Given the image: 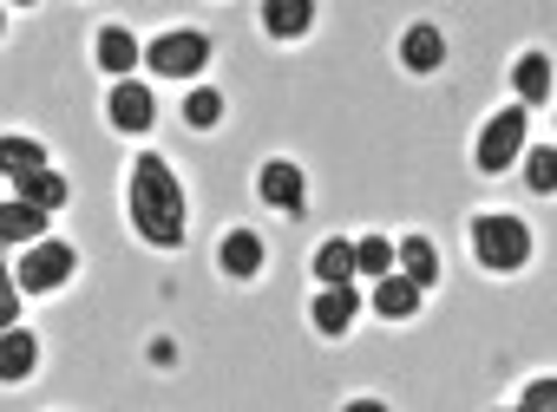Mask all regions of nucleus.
<instances>
[{"label": "nucleus", "mask_w": 557, "mask_h": 412, "mask_svg": "<svg viewBox=\"0 0 557 412\" xmlns=\"http://www.w3.org/2000/svg\"><path fill=\"white\" fill-rule=\"evenodd\" d=\"M355 269H361V275H394V249H387V236L355 242Z\"/></svg>", "instance_id": "obj_21"}, {"label": "nucleus", "mask_w": 557, "mask_h": 412, "mask_svg": "<svg viewBox=\"0 0 557 412\" xmlns=\"http://www.w3.org/2000/svg\"><path fill=\"white\" fill-rule=\"evenodd\" d=\"M400 60H407V73H440V60H446V40H440V27H433V21L407 27V34H400Z\"/></svg>", "instance_id": "obj_8"}, {"label": "nucleus", "mask_w": 557, "mask_h": 412, "mask_svg": "<svg viewBox=\"0 0 557 412\" xmlns=\"http://www.w3.org/2000/svg\"><path fill=\"white\" fill-rule=\"evenodd\" d=\"M348 321H355V288H348V282H342V288H322L315 327H322V334H348Z\"/></svg>", "instance_id": "obj_16"}, {"label": "nucleus", "mask_w": 557, "mask_h": 412, "mask_svg": "<svg viewBox=\"0 0 557 412\" xmlns=\"http://www.w3.org/2000/svg\"><path fill=\"white\" fill-rule=\"evenodd\" d=\"M73 269H79V255H73V242H34V249L21 255V288H34V295H47V288H60V282H73Z\"/></svg>", "instance_id": "obj_5"}, {"label": "nucleus", "mask_w": 557, "mask_h": 412, "mask_svg": "<svg viewBox=\"0 0 557 412\" xmlns=\"http://www.w3.org/2000/svg\"><path fill=\"white\" fill-rule=\"evenodd\" d=\"M394 262H400V275H407L413 288H433V282H440V262H433V242H426V236H407V242L394 249Z\"/></svg>", "instance_id": "obj_13"}, {"label": "nucleus", "mask_w": 557, "mask_h": 412, "mask_svg": "<svg viewBox=\"0 0 557 412\" xmlns=\"http://www.w3.org/2000/svg\"><path fill=\"white\" fill-rule=\"evenodd\" d=\"M151 73H164V79H197L203 73V60H210V40L203 34H164V40H151Z\"/></svg>", "instance_id": "obj_4"}, {"label": "nucleus", "mask_w": 557, "mask_h": 412, "mask_svg": "<svg viewBox=\"0 0 557 412\" xmlns=\"http://www.w3.org/2000/svg\"><path fill=\"white\" fill-rule=\"evenodd\" d=\"M550 399H557V386H550V379H531V386H524V405H531V412H544Z\"/></svg>", "instance_id": "obj_25"}, {"label": "nucleus", "mask_w": 557, "mask_h": 412, "mask_svg": "<svg viewBox=\"0 0 557 412\" xmlns=\"http://www.w3.org/2000/svg\"><path fill=\"white\" fill-rule=\"evenodd\" d=\"M34 360H40L34 334H27V327H8V340H0V373H8V379H27Z\"/></svg>", "instance_id": "obj_17"}, {"label": "nucleus", "mask_w": 557, "mask_h": 412, "mask_svg": "<svg viewBox=\"0 0 557 412\" xmlns=\"http://www.w3.org/2000/svg\"><path fill=\"white\" fill-rule=\"evenodd\" d=\"M216 262H223V275L249 282V275L262 269V236H256V229H230V236H223V249H216Z\"/></svg>", "instance_id": "obj_9"}, {"label": "nucleus", "mask_w": 557, "mask_h": 412, "mask_svg": "<svg viewBox=\"0 0 557 412\" xmlns=\"http://www.w3.org/2000/svg\"><path fill=\"white\" fill-rule=\"evenodd\" d=\"M151 118H158V99L138 79H119L112 86V125L119 132H151Z\"/></svg>", "instance_id": "obj_7"}, {"label": "nucleus", "mask_w": 557, "mask_h": 412, "mask_svg": "<svg viewBox=\"0 0 557 412\" xmlns=\"http://www.w3.org/2000/svg\"><path fill=\"white\" fill-rule=\"evenodd\" d=\"M184 118H190V125H197V132H210V125H216V118H223V99H216V92H203V86H197V92H190V99H184Z\"/></svg>", "instance_id": "obj_22"}, {"label": "nucleus", "mask_w": 557, "mask_h": 412, "mask_svg": "<svg viewBox=\"0 0 557 412\" xmlns=\"http://www.w3.org/2000/svg\"><path fill=\"white\" fill-rule=\"evenodd\" d=\"M47 216H53V210H40V203L14 197L8 210H0V242H14V249H21V242H34V236L47 229Z\"/></svg>", "instance_id": "obj_10"}, {"label": "nucleus", "mask_w": 557, "mask_h": 412, "mask_svg": "<svg viewBox=\"0 0 557 412\" xmlns=\"http://www.w3.org/2000/svg\"><path fill=\"white\" fill-rule=\"evenodd\" d=\"M524 132H531V118H524V105H511V112H498L485 132H479V171H505L518 151H524Z\"/></svg>", "instance_id": "obj_3"}, {"label": "nucleus", "mask_w": 557, "mask_h": 412, "mask_svg": "<svg viewBox=\"0 0 557 412\" xmlns=\"http://www.w3.org/2000/svg\"><path fill=\"white\" fill-rule=\"evenodd\" d=\"M14 184H21V197H27V203H40V210H60V203H66V177H53V171L14 177Z\"/></svg>", "instance_id": "obj_20"}, {"label": "nucleus", "mask_w": 557, "mask_h": 412, "mask_svg": "<svg viewBox=\"0 0 557 412\" xmlns=\"http://www.w3.org/2000/svg\"><path fill=\"white\" fill-rule=\"evenodd\" d=\"M125 210H132V229L151 242V249H177L184 242V190H177V171L145 151L132 164V190H125Z\"/></svg>", "instance_id": "obj_1"}, {"label": "nucleus", "mask_w": 557, "mask_h": 412, "mask_svg": "<svg viewBox=\"0 0 557 412\" xmlns=\"http://www.w3.org/2000/svg\"><path fill=\"white\" fill-rule=\"evenodd\" d=\"M315 275H322V288H342V282H355V242H322L315 249Z\"/></svg>", "instance_id": "obj_15"}, {"label": "nucleus", "mask_w": 557, "mask_h": 412, "mask_svg": "<svg viewBox=\"0 0 557 412\" xmlns=\"http://www.w3.org/2000/svg\"><path fill=\"white\" fill-rule=\"evenodd\" d=\"M524 177H531V190H550V184H557V151H550V145H544V151H531Z\"/></svg>", "instance_id": "obj_23"}, {"label": "nucleus", "mask_w": 557, "mask_h": 412, "mask_svg": "<svg viewBox=\"0 0 557 412\" xmlns=\"http://www.w3.org/2000/svg\"><path fill=\"white\" fill-rule=\"evenodd\" d=\"M0 164H8V177H34V171H47V151L14 132V138H0Z\"/></svg>", "instance_id": "obj_19"}, {"label": "nucleus", "mask_w": 557, "mask_h": 412, "mask_svg": "<svg viewBox=\"0 0 557 412\" xmlns=\"http://www.w3.org/2000/svg\"><path fill=\"white\" fill-rule=\"evenodd\" d=\"M472 249H479L485 269L511 275V269L531 262V229H524L518 216H479V223H472Z\"/></svg>", "instance_id": "obj_2"}, {"label": "nucleus", "mask_w": 557, "mask_h": 412, "mask_svg": "<svg viewBox=\"0 0 557 412\" xmlns=\"http://www.w3.org/2000/svg\"><path fill=\"white\" fill-rule=\"evenodd\" d=\"M511 86H518L524 105H544V99H550V60H544V53H524V60L511 66Z\"/></svg>", "instance_id": "obj_14"}, {"label": "nucleus", "mask_w": 557, "mask_h": 412, "mask_svg": "<svg viewBox=\"0 0 557 412\" xmlns=\"http://www.w3.org/2000/svg\"><path fill=\"white\" fill-rule=\"evenodd\" d=\"M309 21H315V8H309V0H269V8H262V27H269L275 40H296V34H309Z\"/></svg>", "instance_id": "obj_12"}, {"label": "nucleus", "mask_w": 557, "mask_h": 412, "mask_svg": "<svg viewBox=\"0 0 557 412\" xmlns=\"http://www.w3.org/2000/svg\"><path fill=\"white\" fill-rule=\"evenodd\" d=\"M99 66H106V73H119V79H125V73H132V66H138V40H132V34H125V27H106V34H99Z\"/></svg>", "instance_id": "obj_18"}, {"label": "nucleus", "mask_w": 557, "mask_h": 412, "mask_svg": "<svg viewBox=\"0 0 557 412\" xmlns=\"http://www.w3.org/2000/svg\"><path fill=\"white\" fill-rule=\"evenodd\" d=\"M420 295H426V288H413V282L394 269V275H381V288H374V308H381L387 321H407V314H420Z\"/></svg>", "instance_id": "obj_11"}, {"label": "nucleus", "mask_w": 557, "mask_h": 412, "mask_svg": "<svg viewBox=\"0 0 557 412\" xmlns=\"http://www.w3.org/2000/svg\"><path fill=\"white\" fill-rule=\"evenodd\" d=\"M256 190H262V203H269V210L302 216V171H296L289 158H269V164H262V177H256Z\"/></svg>", "instance_id": "obj_6"}, {"label": "nucleus", "mask_w": 557, "mask_h": 412, "mask_svg": "<svg viewBox=\"0 0 557 412\" xmlns=\"http://www.w3.org/2000/svg\"><path fill=\"white\" fill-rule=\"evenodd\" d=\"M0 321H8V327H21V275H8V282H0Z\"/></svg>", "instance_id": "obj_24"}]
</instances>
